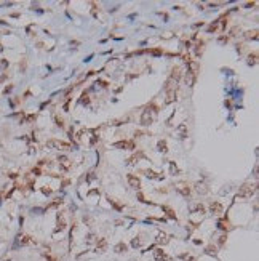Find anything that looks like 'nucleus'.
Listing matches in <instances>:
<instances>
[{"instance_id":"2","label":"nucleus","mask_w":259,"mask_h":261,"mask_svg":"<svg viewBox=\"0 0 259 261\" xmlns=\"http://www.w3.org/2000/svg\"><path fill=\"white\" fill-rule=\"evenodd\" d=\"M46 146L54 147V149H62V151H70V144L64 143V141H59V139H48V141H46Z\"/></svg>"},{"instance_id":"25","label":"nucleus","mask_w":259,"mask_h":261,"mask_svg":"<svg viewBox=\"0 0 259 261\" xmlns=\"http://www.w3.org/2000/svg\"><path fill=\"white\" fill-rule=\"evenodd\" d=\"M218 228L221 229V231H227V229H229V223H227V220H221V221H219Z\"/></svg>"},{"instance_id":"11","label":"nucleus","mask_w":259,"mask_h":261,"mask_svg":"<svg viewBox=\"0 0 259 261\" xmlns=\"http://www.w3.org/2000/svg\"><path fill=\"white\" fill-rule=\"evenodd\" d=\"M154 256H155V260H157V261L158 260H160V261H168V260H170V258H168V255H166L162 248H157V250H155V252H154Z\"/></svg>"},{"instance_id":"32","label":"nucleus","mask_w":259,"mask_h":261,"mask_svg":"<svg viewBox=\"0 0 259 261\" xmlns=\"http://www.w3.org/2000/svg\"><path fill=\"white\" fill-rule=\"evenodd\" d=\"M207 253H210V255L213 253V255H215V253H216V247H211V245H210V247L207 248Z\"/></svg>"},{"instance_id":"20","label":"nucleus","mask_w":259,"mask_h":261,"mask_svg":"<svg viewBox=\"0 0 259 261\" xmlns=\"http://www.w3.org/2000/svg\"><path fill=\"white\" fill-rule=\"evenodd\" d=\"M114 250H115L117 253H125L126 250H128V247H126V244H123V242H118V244L115 245V248H114Z\"/></svg>"},{"instance_id":"41","label":"nucleus","mask_w":259,"mask_h":261,"mask_svg":"<svg viewBox=\"0 0 259 261\" xmlns=\"http://www.w3.org/2000/svg\"><path fill=\"white\" fill-rule=\"evenodd\" d=\"M189 261H195V258H189Z\"/></svg>"},{"instance_id":"15","label":"nucleus","mask_w":259,"mask_h":261,"mask_svg":"<svg viewBox=\"0 0 259 261\" xmlns=\"http://www.w3.org/2000/svg\"><path fill=\"white\" fill-rule=\"evenodd\" d=\"M178 135H179V138H181V139L187 138V125H186V123H181V125L178 127Z\"/></svg>"},{"instance_id":"35","label":"nucleus","mask_w":259,"mask_h":261,"mask_svg":"<svg viewBox=\"0 0 259 261\" xmlns=\"http://www.w3.org/2000/svg\"><path fill=\"white\" fill-rule=\"evenodd\" d=\"M42 192H43V194H51V189H46V188H43V189H42Z\"/></svg>"},{"instance_id":"37","label":"nucleus","mask_w":259,"mask_h":261,"mask_svg":"<svg viewBox=\"0 0 259 261\" xmlns=\"http://www.w3.org/2000/svg\"><path fill=\"white\" fill-rule=\"evenodd\" d=\"M0 64H2V67H7V66H8V63H7V61H0Z\"/></svg>"},{"instance_id":"12","label":"nucleus","mask_w":259,"mask_h":261,"mask_svg":"<svg viewBox=\"0 0 259 261\" xmlns=\"http://www.w3.org/2000/svg\"><path fill=\"white\" fill-rule=\"evenodd\" d=\"M106 248H107V240L106 239H99L96 244V252L102 253V252H106Z\"/></svg>"},{"instance_id":"10","label":"nucleus","mask_w":259,"mask_h":261,"mask_svg":"<svg viewBox=\"0 0 259 261\" xmlns=\"http://www.w3.org/2000/svg\"><path fill=\"white\" fill-rule=\"evenodd\" d=\"M176 88H173V90H168L166 91V99H165V104H171V103L176 101Z\"/></svg>"},{"instance_id":"7","label":"nucleus","mask_w":259,"mask_h":261,"mask_svg":"<svg viewBox=\"0 0 259 261\" xmlns=\"http://www.w3.org/2000/svg\"><path fill=\"white\" fill-rule=\"evenodd\" d=\"M176 191L179 192V194H182L184 197H187L190 194V188H189V184L187 183H179L176 184Z\"/></svg>"},{"instance_id":"9","label":"nucleus","mask_w":259,"mask_h":261,"mask_svg":"<svg viewBox=\"0 0 259 261\" xmlns=\"http://www.w3.org/2000/svg\"><path fill=\"white\" fill-rule=\"evenodd\" d=\"M210 212L213 213V215H221V213H222V204H219V202H211L210 204Z\"/></svg>"},{"instance_id":"27","label":"nucleus","mask_w":259,"mask_h":261,"mask_svg":"<svg viewBox=\"0 0 259 261\" xmlns=\"http://www.w3.org/2000/svg\"><path fill=\"white\" fill-rule=\"evenodd\" d=\"M218 29H219V26H218V21H215V24H211L210 27H208V31H210V32H216Z\"/></svg>"},{"instance_id":"30","label":"nucleus","mask_w":259,"mask_h":261,"mask_svg":"<svg viewBox=\"0 0 259 261\" xmlns=\"http://www.w3.org/2000/svg\"><path fill=\"white\" fill-rule=\"evenodd\" d=\"M226 239H227V236H226V234H222V236L219 237V245H224V244H226Z\"/></svg>"},{"instance_id":"4","label":"nucleus","mask_w":259,"mask_h":261,"mask_svg":"<svg viewBox=\"0 0 259 261\" xmlns=\"http://www.w3.org/2000/svg\"><path fill=\"white\" fill-rule=\"evenodd\" d=\"M114 147H118V149H130V151H133V149H136V144H134L133 139H130V141H118V143H114Z\"/></svg>"},{"instance_id":"34","label":"nucleus","mask_w":259,"mask_h":261,"mask_svg":"<svg viewBox=\"0 0 259 261\" xmlns=\"http://www.w3.org/2000/svg\"><path fill=\"white\" fill-rule=\"evenodd\" d=\"M54 120H56V125H58V127H64V123H62V119L56 117V119H54Z\"/></svg>"},{"instance_id":"1","label":"nucleus","mask_w":259,"mask_h":261,"mask_svg":"<svg viewBox=\"0 0 259 261\" xmlns=\"http://www.w3.org/2000/svg\"><path fill=\"white\" fill-rule=\"evenodd\" d=\"M256 191H258V184L245 183L242 188L238 189L237 197H240V199H250L251 196H254V194H256Z\"/></svg>"},{"instance_id":"33","label":"nucleus","mask_w":259,"mask_h":261,"mask_svg":"<svg viewBox=\"0 0 259 261\" xmlns=\"http://www.w3.org/2000/svg\"><path fill=\"white\" fill-rule=\"evenodd\" d=\"M109 202H110V204H112V205H114V207H115V208H117V210H120V208H122V205H118L117 202H115V200L109 199Z\"/></svg>"},{"instance_id":"14","label":"nucleus","mask_w":259,"mask_h":261,"mask_svg":"<svg viewBox=\"0 0 259 261\" xmlns=\"http://www.w3.org/2000/svg\"><path fill=\"white\" fill-rule=\"evenodd\" d=\"M58 160H59V165L64 168V170H67V168L70 167V160L67 159L66 155H59V157H58Z\"/></svg>"},{"instance_id":"40","label":"nucleus","mask_w":259,"mask_h":261,"mask_svg":"<svg viewBox=\"0 0 259 261\" xmlns=\"http://www.w3.org/2000/svg\"><path fill=\"white\" fill-rule=\"evenodd\" d=\"M256 2H253V3H246V8H250V7H254Z\"/></svg>"},{"instance_id":"24","label":"nucleus","mask_w":259,"mask_h":261,"mask_svg":"<svg viewBox=\"0 0 259 261\" xmlns=\"http://www.w3.org/2000/svg\"><path fill=\"white\" fill-rule=\"evenodd\" d=\"M203 47H205V42H203V40H200L199 43L195 45V55H197V56H200V55H202V51H203Z\"/></svg>"},{"instance_id":"31","label":"nucleus","mask_w":259,"mask_h":261,"mask_svg":"<svg viewBox=\"0 0 259 261\" xmlns=\"http://www.w3.org/2000/svg\"><path fill=\"white\" fill-rule=\"evenodd\" d=\"M131 245H133V247H139V245H141V240H139L138 237H136V239H133V242H131Z\"/></svg>"},{"instance_id":"16","label":"nucleus","mask_w":259,"mask_h":261,"mask_svg":"<svg viewBox=\"0 0 259 261\" xmlns=\"http://www.w3.org/2000/svg\"><path fill=\"white\" fill-rule=\"evenodd\" d=\"M155 242H157V244H160V245H165V244H168V242H170V239H168V236H166L165 232H160L157 236V239H155Z\"/></svg>"},{"instance_id":"19","label":"nucleus","mask_w":259,"mask_h":261,"mask_svg":"<svg viewBox=\"0 0 259 261\" xmlns=\"http://www.w3.org/2000/svg\"><path fill=\"white\" fill-rule=\"evenodd\" d=\"M256 63H258V51H253V53L248 55V64L254 66Z\"/></svg>"},{"instance_id":"3","label":"nucleus","mask_w":259,"mask_h":261,"mask_svg":"<svg viewBox=\"0 0 259 261\" xmlns=\"http://www.w3.org/2000/svg\"><path fill=\"white\" fill-rule=\"evenodd\" d=\"M154 122V115H152V112H150V109L147 107L144 112L141 114V125H144V127H149L150 123Z\"/></svg>"},{"instance_id":"17","label":"nucleus","mask_w":259,"mask_h":261,"mask_svg":"<svg viewBox=\"0 0 259 261\" xmlns=\"http://www.w3.org/2000/svg\"><path fill=\"white\" fill-rule=\"evenodd\" d=\"M66 229V220L62 213H58V231H64Z\"/></svg>"},{"instance_id":"22","label":"nucleus","mask_w":259,"mask_h":261,"mask_svg":"<svg viewBox=\"0 0 259 261\" xmlns=\"http://www.w3.org/2000/svg\"><path fill=\"white\" fill-rule=\"evenodd\" d=\"M157 149L160 152H163V154H165L166 151H168V144H166V141L165 139H162V141H158V144H157Z\"/></svg>"},{"instance_id":"8","label":"nucleus","mask_w":259,"mask_h":261,"mask_svg":"<svg viewBox=\"0 0 259 261\" xmlns=\"http://www.w3.org/2000/svg\"><path fill=\"white\" fill-rule=\"evenodd\" d=\"M32 244H35V240H34L31 236H19L18 237V245H32Z\"/></svg>"},{"instance_id":"29","label":"nucleus","mask_w":259,"mask_h":261,"mask_svg":"<svg viewBox=\"0 0 259 261\" xmlns=\"http://www.w3.org/2000/svg\"><path fill=\"white\" fill-rule=\"evenodd\" d=\"M170 168H171V173H179L178 167L174 165V162H170Z\"/></svg>"},{"instance_id":"28","label":"nucleus","mask_w":259,"mask_h":261,"mask_svg":"<svg viewBox=\"0 0 259 261\" xmlns=\"http://www.w3.org/2000/svg\"><path fill=\"white\" fill-rule=\"evenodd\" d=\"M82 104H90V98H88V95H86V93L82 95Z\"/></svg>"},{"instance_id":"26","label":"nucleus","mask_w":259,"mask_h":261,"mask_svg":"<svg viewBox=\"0 0 259 261\" xmlns=\"http://www.w3.org/2000/svg\"><path fill=\"white\" fill-rule=\"evenodd\" d=\"M195 212L197 213H200V215H203V213H205V207H203L202 204H199V205H195V208H194Z\"/></svg>"},{"instance_id":"13","label":"nucleus","mask_w":259,"mask_h":261,"mask_svg":"<svg viewBox=\"0 0 259 261\" xmlns=\"http://www.w3.org/2000/svg\"><path fill=\"white\" fill-rule=\"evenodd\" d=\"M144 173H146V176L150 178V180H163V175L155 173V171H152V170H144Z\"/></svg>"},{"instance_id":"42","label":"nucleus","mask_w":259,"mask_h":261,"mask_svg":"<svg viewBox=\"0 0 259 261\" xmlns=\"http://www.w3.org/2000/svg\"><path fill=\"white\" fill-rule=\"evenodd\" d=\"M158 261H160V260H158Z\"/></svg>"},{"instance_id":"6","label":"nucleus","mask_w":259,"mask_h":261,"mask_svg":"<svg viewBox=\"0 0 259 261\" xmlns=\"http://www.w3.org/2000/svg\"><path fill=\"white\" fill-rule=\"evenodd\" d=\"M168 80L174 82V83H176V85H178V83H179V80H181V69H179L178 66H176V67H173V69H171V75H170V79H168Z\"/></svg>"},{"instance_id":"38","label":"nucleus","mask_w":259,"mask_h":261,"mask_svg":"<svg viewBox=\"0 0 259 261\" xmlns=\"http://www.w3.org/2000/svg\"><path fill=\"white\" fill-rule=\"evenodd\" d=\"M152 53H154V55H160L162 51H160V50H152Z\"/></svg>"},{"instance_id":"39","label":"nucleus","mask_w":259,"mask_h":261,"mask_svg":"<svg viewBox=\"0 0 259 261\" xmlns=\"http://www.w3.org/2000/svg\"><path fill=\"white\" fill-rule=\"evenodd\" d=\"M5 79H7V74H3V75H2V77H0V83H2V82H3Z\"/></svg>"},{"instance_id":"21","label":"nucleus","mask_w":259,"mask_h":261,"mask_svg":"<svg viewBox=\"0 0 259 261\" xmlns=\"http://www.w3.org/2000/svg\"><path fill=\"white\" fill-rule=\"evenodd\" d=\"M245 39H248V40H256L258 39V31H248V32H245Z\"/></svg>"},{"instance_id":"36","label":"nucleus","mask_w":259,"mask_h":261,"mask_svg":"<svg viewBox=\"0 0 259 261\" xmlns=\"http://www.w3.org/2000/svg\"><path fill=\"white\" fill-rule=\"evenodd\" d=\"M34 173H35V175H40V168H34Z\"/></svg>"},{"instance_id":"23","label":"nucleus","mask_w":259,"mask_h":261,"mask_svg":"<svg viewBox=\"0 0 259 261\" xmlns=\"http://www.w3.org/2000/svg\"><path fill=\"white\" fill-rule=\"evenodd\" d=\"M162 210L166 213V215H168V218H171V220H176V215H174V212L171 210L170 207H166V205H163V207H162Z\"/></svg>"},{"instance_id":"18","label":"nucleus","mask_w":259,"mask_h":261,"mask_svg":"<svg viewBox=\"0 0 259 261\" xmlns=\"http://www.w3.org/2000/svg\"><path fill=\"white\" fill-rule=\"evenodd\" d=\"M195 189H197V192H199V194H207L208 192V186L205 183H195Z\"/></svg>"},{"instance_id":"5","label":"nucleus","mask_w":259,"mask_h":261,"mask_svg":"<svg viewBox=\"0 0 259 261\" xmlns=\"http://www.w3.org/2000/svg\"><path fill=\"white\" fill-rule=\"evenodd\" d=\"M126 180H128V184H130V186H131L133 189H139V188H141V180H139L138 176L128 175V176H126Z\"/></svg>"}]
</instances>
